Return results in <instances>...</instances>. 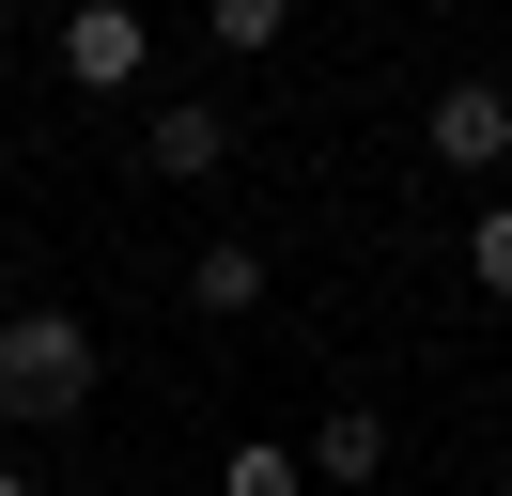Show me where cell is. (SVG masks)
I'll use <instances>...</instances> for the list:
<instances>
[{
	"label": "cell",
	"mask_w": 512,
	"mask_h": 496,
	"mask_svg": "<svg viewBox=\"0 0 512 496\" xmlns=\"http://www.w3.org/2000/svg\"><path fill=\"white\" fill-rule=\"evenodd\" d=\"M94 403V326L78 310H16L0 326V419H78Z\"/></svg>",
	"instance_id": "1"
},
{
	"label": "cell",
	"mask_w": 512,
	"mask_h": 496,
	"mask_svg": "<svg viewBox=\"0 0 512 496\" xmlns=\"http://www.w3.org/2000/svg\"><path fill=\"white\" fill-rule=\"evenodd\" d=\"M419 140H435L450 171H497V155H512V93H497V78H450V93H435V124H419Z\"/></svg>",
	"instance_id": "2"
},
{
	"label": "cell",
	"mask_w": 512,
	"mask_h": 496,
	"mask_svg": "<svg viewBox=\"0 0 512 496\" xmlns=\"http://www.w3.org/2000/svg\"><path fill=\"white\" fill-rule=\"evenodd\" d=\"M140 47H156V31H140L125 0H94V16H63V78H78V93H125V78H140Z\"/></svg>",
	"instance_id": "3"
},
{
	"label": "cell",
	"mask_w": 512,
	"mask_h": 496,
	"mask_svg": "<svg viewBox=\"0 0 512 496\" xmlns=\"http://www.w3.org/2000/svg\"><path fill=\"white\" fill-rule=\"evenodd\" d=\"M373 465H388V419H357V403H342V419L311 434V465H295V481H326V496H357V481H373Z\"/></svg>",
	"instance_id": "4"
},
{
	"label": "cell",
	"mask_w": 512,
	"mask_h": 496,
	"mask_svg": "<svg viewBox=\"0 0 512 496\" xmlns=\"http://www.w3.org/2000/svg\"><path fill=\"white\" fill-rule=\"evenodd\" d=\"M140 155L187 186V171H218V155H233V124H218V109H156V140H140Z\"/></svg>",
	"instance_id": "5"
},
{
	"label": "cell",
	"mask_w": 512,
	"mask_h": 496,
	"mask_svg": "<svg viewBox=\"0 0 512 496\" xmlns=\"http://www.w3.org/2000/svg\"><path fill=\"white\" fill-rule=\"evenodd\" d=\"M187 295H202V310H249V295H264V264H249V248H202Z\"/></svg>",
	"instance_id": "6"
},
{
	"label": "cell",
	"mask_w": 512,
	"mask_h": 496,
	"mask_svg": "<svg viewBox=\"0 0 512 496\" xmlns=\"http://www.w3.org/2000/svg\"><path fill=\"white\" fill-rule=\"evenodd\" d=\"M466 279H481V295H512V202H497V217L466 233Z\"/></svg>",
	"instance_id": "7"
},
{
	"label": "cell",
	"mask_w": 512,
	"mask_h": 496,
	"mask_svg": "<svg viewBox=\"0 0 512 496\" xmlns=\"http://www.w3.org/2000/svg\"><path fill=\"white\" fill-rule=\"evenodd\" d=\"M218 496H295V450H233V465H218Z\"/></svg>",
	"instance_id": "8"
},
{
	"label": "cell",
	"mask_w": 512,
	"mask_h": 496,
	"mask_svg": "<svg viewBox=\"0 0 512 496\" xmlns=\"http://www.w3.org/2000/svg\"><path fill=\"white\" fill-rule=\"evenodd\" d=\"M0 496H32V481H16V465H0Z\"/></svg>",
	"instance_id": "9"
}]
</instances>
